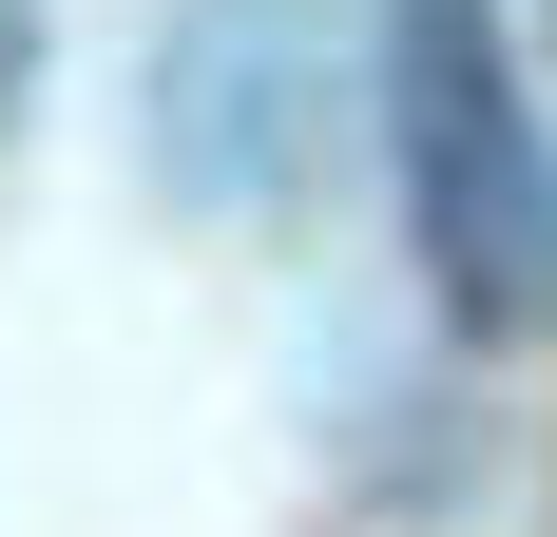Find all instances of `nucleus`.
<instances>
[{
  "mask_svg": "<svg viewBox=\"0 0 557 537\" xmlns=\"http://www.w3.org/2000/svg\"><path fill=\"white\" fill-rule=\"evenodd\" d=\"M385 154H404V250L461 346L557 326V135L519 97L500 0H385Z\"/></svg>",
  "mask_w": 557,
  "mask_h": 537,
  "instance_id": "nucleus-1",
  "label": "nucleus"
},
{
  "mask_svg": "<svg viewBox=\"0 0 557 537\" xmlns=\"http://www.w3.org/2000/svg\"><path fill=\"white\" fill-rule=\"evenodd\" d=\"M308 77H327L308 0H193V39H173V77H154L173 192H193V212H288V192H308Z\"/></svg>",
  "mask_w": 557,
  "mask_h": 537,
  "instance_id": "nucleus-2",
  "label": "nucleus"
},
{
  "mask_svg": "<svg viewBox=\"0 0 557 537\" xmlns=\"http://www.w3.org/2000/svg\"><path fill=\"white\" fill-rule=\"evenodd\" d=\"M39 97V0H0V115Z\"/></svg>",
  "mask_w": 557,
  "mask_h": 537,
  "instance_id": "nucleus-3",
  "label": "nucleus"
}]
</instances>
